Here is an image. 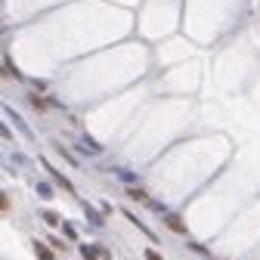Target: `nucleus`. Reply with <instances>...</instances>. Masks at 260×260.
<instances>
[{
  "mask_svg": "<svg viewBox=\"0 0 260 260\" xmlns=\"http://www.w3.org/2000/svg\"><path fill=\"white\" fill-rule=\"evenodd\" d=\"M165 223L171 226V230H174L177 236H186V233H189V230H186V223H183V220H180L177 214H165Z\"/></svg>",
  "mask_w": 260,
  "mask_h": 260,
  "instance_id": "1",
  "label": "nucleus"
},
{
  "mask_svg": "<svg viewBox=\"0 0 260 260\" xmlns=\"http://www.w3.org/2000/svg\"><path fill=\"white\" fill-rule=\"evenodd\" d=\"M35 251H38V257H41V260H53V251H50L44 242H35Z\"/></svg>",
  "mask_w": 260,
  "mask_h": 260,
  "instance_id": "2",
  "label": "nucleus"
},
{
  "mask_svg": "<svg viewBox=\"0 0 260 260\" xmlns=\"http://www.w3.org/2000/svg\"><path fill=\"white\" fill-rule=\"evenodd\" d=\"M44 220H47V223H50V226H56V223H59V217H56V214H53V211H47V214H44Z\"/></svg>",
  "mask_w": 260,
  "mask_h": 260,
  "instance_id": "3",
  "label": "nucleus"
},
{
  "mask_svg": "<svg viewBox=\"0 0 260 260\" xmlns=\"http://www.w3.org/2000/svg\"><path fill=\"white\" fill-rule=\"evenodd\" d=\"M130 192V199H146V192L143 189H127Z\"/></svg>",
  "mask_w": 260,
  "mask_h": 260,
  "instance_id": "4",
  "label": "nucleus"
},
{
  "mask_svg": "<svg viewBox=\"0 0 260 260\" xmlns=\"http://www.w3.org/2000/svg\"><path fill=\"white\" fill-rule=\"evenodd\" d=\"M146 260H165V257H161L158 251H152V248H149V251H146Z\"/></svg>",
  "mask_w": 260,
  "mask_h": 260,
  "instance_id": "5",
  "label": "nucleus"
},
{
  "mask_svg": "<svg viewBox=\"0 0 260 260\" xmlns=\"http://www.w3.org/2000/svg\"><path fill=\"white\" fill-rule=\"evenodd\" d=\"M7 208H10V199H7L4 192H0V211H7Z\"/></svg>",
  "mask_w": 260,
  "mask_h": 260,
  "instance_id": "6",
  "label": "nucleus"
},
{
  "mask_svg": "<svg viewBox=\"0 0 260 260\" xmlns=\"http://www.w3.org/2000/svg\"><path fill=\"white\" fill-rule=\"evenodd\" d=\"M0 137H4V140H13V134H10V130H7L4 124H0Z\"/></svg>",
  "mask_w": 260,
  "mask_h": 260,
  "instance_id": "7",
  "label": "nucleus"
}]
</instances>
